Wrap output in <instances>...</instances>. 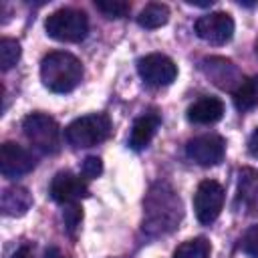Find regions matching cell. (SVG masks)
<instances>
[{
    "label": "cell",
    "mask_w": 258,
    "mask_h": 258,
    "mask_svg": "<svg viewBox=\"0 0 258 258\" xmlns=\"http://www.w3.org/2000/svg\"><path fill=\"white\" fill-rule=\"evenodd\" d=\"M167 20H169V8L165 4H159V2L147 4L137 16V24L143 28H149V30L163 26Z\"/></svg>",
    "instance_id": "obj_18"
},
{
    "label": "cell",
    "mask_w": 258,
    "mask_h": 258,
    "mask_svg": "<svg viewBox=\"0 0 258 258\" xmlns=\"http://www.w3.org/2000/svg\"><path fill=\"white\" fill-rule=\"evenodd\" d=\"M95 8L99 12H103L107 18H123L129 14L131 4L125 0H97Z\"/></svg>",
    "instance_id": "obj_21"
},
{
    "label": "cell",
    "mask_w": 258,
    "mask_h": 258,
    "mask_svg": "<svg viewBox=\"0 0 258 258\" xmlns=\"http://www.w3.org/2000/svg\"><path fill=\"white\" fill-rule=\"evenodd\" d=\"M234 97V105L238 111H250L258 105V77H250L244 79L238 89L232 93Z\"/></svg>",
    "instance_id": "obj_17"
},
{
    "label": "cell",
    "mask_w": 258,
    "mask_h": 258,
    "mask_svg": "<svg viewBox=\"0 0 258 258\" xmlns=\"http://www.w3.org/2000/svg\"><path fill=\"white\" fill-rule=\"evenodd\" d=\"M10 258H34V252H32L30 246H20Z\"/></svg>",
    "instance_id": "obj_25"
},
{
    "label": "cell",
    "mask_w": 258,
    "mask_h": 258,
    "mask_svg": "<svg viewBox=\"0 0 258 258\" xmlns=\"http://www.w3.org/2000/svg\"><path fill=\"white\" fill-rule=\"evenodd\" d=\"M248 151H250L252 155H258V127L254 129V133H252L250 139H248Z\"/></svg>",
    "instance_id": "obj_26"
},
{
    "label": "cell",
    "mask_w": 258,
    "mask_h": 258,
    "mask_svg": "<svg viewBox=\"0 0 258 258\" xmlns=\"http://www.w3.org/2000/svg\"><path fill=\"white\" fill-rule=\"evenodd\" d=\"M40 79L52 93H71L83 79V64L71 52L52 50L40 60Z\"/></svg>",
    "instance_id": "obj_2"
},
{
    "label": "cell",
    "mask_w": 258,
    "mask_h": 258,
    "mask_svg": "<svg viewBox=\"0 0 258 258\" xmlns=\"http://www.w3.org/2000/svg\"><path fill=\"white\" fill-rule=\"evenodd\" d=\"M22 131L32 147L52 155L60 149V127L58 123L44 113H30L22 121Z\"/></svg>",
    "instance_id": "obj_5"
},
{
    "label": "cell",
    "mask_w": 258,
    "mask_h": 258,
    "mask_svg": "<svg viewBox=\"0 0 258 258\" xmlns=\"http://www.w3.org/2000/svg\"><path fill=\"white\" fill-rule=\"evenodd\" d=\"M185 153L198 165L212 167V165H218L224 159L226 143H224V139L220 135L206 133V135H198V137L189 139L185 143Z\"/></svg>",
    "instance_id": "obj_8"
},
{
    "label": "cell",
    "mask_w": 258,
    "mask_h": 258,
    "mask_svg": "<svg viewBox=\"0 0 258 258\" xmlns=\"http://www.w3.org/2000/svg\"><path fill=\"white\" fill-rule=\"evenodd\" d=\"M111 135V119L105 113H91L75 119L64 127V139L75 149L93 147Z\"/></svg>",
    "instance_id": "obj_3"
},
{
    "label": "cell",
    "mask_w": 258,
    "mask_h": 258,
    "mask_svg": "<svg viewBox=\"0 0 258 258\" xmlns=\"http://www.w3.org/2000/svg\"><path fill=\"white\" fill-rule=\"evenodd\" d=\"M32 206V196L26 187L22 185H10L2 191V198H0V208H2V214L4 216H12V218H18V216H24Z\"/></svg>",
    "instance_id": "obj_14"
},
{
    "label": "cell",
    "mask_w": 258,
    "mask_h": 258,
    "mask_svg": "<svg viewBox=\"0 0 258 258\" xmlns=\"http://www.w3.org/2000/svg\"><path fill=\"white\" fill-rule=\"evenodd\" d=\"M159 123H161V119L157 113H145L139 119H135V123L131 127V135H129V147L135 151L145 149L149 145V141L153 139Z\"/></svg>",
    "instance_id": "obj_15"
},
{
    "label": "cell",
    "mask_w": 258,
    "mask_h": 258,
    "mask_svg": "<svg viewBox=\"0 0 258 258\" xmlns=\"http://www.w3.org/2000/svg\"><path fill=\"white\" fill-rule=\"evenodd\" d=\"M238 194H240V200L252 212H258V171L256 169H250V167L240 169Z\"/></svg>",
    "instance_id": "obj_16"
},
{
    "label": "cell",
    "mask_w": 258,
    "mask_h": 258,
    "mask_svg": "<svg viewBox=\"0 0 258 258\" xmlns=\"http://www.w3.org/2000/svg\"><path fill=\"white\" fill-rule=\"evenodd\" d=\"M194 30L202 40L220 46V44H226L232 38L234 20L226 12H210V14H204L196 20Z\"/></svg>",
    "instance_id": "obj_9"
},
{
    "label": "cell",
    "mask_w": 258,
    "mask_h": 258,
    "mask_svg": "<svg viewBox=\"0 0 258 258\" xmlns=\"http://www.w3.org/2000/svg\"><path fill=\"white\" fill-rule=\"evenodd\" d=\"M137 73L151 87H167L175 81L177 67L169 56L161 52H151L137 60Z\"/></svg>",
    "instance_id": "obj_6"
},
{
    "label": "cell",
    "mask_w": 258,
    "mask_h": 258,
    "mask_svg": "<svg viewBox=\"0 0 258 258\" xmlns=\"http://www.w3.org/2000/svg\"><path fill=\"white\" fill-rule=\"evenodd\" d=\"M81 171H83V175L89 177V179L99 177L101 171H103V163H101V159H99L97 155H89V157L83 159V167H81Z\"/></svg>",
    "instance_id": "obj_24"
},
{
    "label": "cell",
    "mask_w": 258,
    "mask_h": 258,
    "mask_svg": "<svg viewBox=\"0 0 258 258\" xmlns=\"http://www.w3.org/2000/svg\"><path fill=\"white\" fill-rule=\"evenodd\" d=\"M181 218V204L173 189L165 183H155L145 200L143 230L151 234L169 232Z\"/></svg>",
    "instance_id": "obj_1"
},
{
    "label": "cell",
    "mask_w": 258,
    "mask_h": 258,
    "mask_svg": "<svg viewBox=\"0 0 258 258\" xmlns=\"http://www.w3.org/2000/svg\"><path fill=\"white\" fill-rule=\"evenodd\" d=\"M202 71L222 89H230L232 93L238 89V85L242 83V77L238 73V69L226 60V58H220V56H210L202 62Z\"/></svg>",
    "instance_id": "obj_12"
},
{
    "label": "cell",
    "mask_w": 258,
    "mask_h": 258,
    "mask_svg": "<svg viewBox=\"0 0 258 258\" xmlns=\"http://www.w3.org/2000/svg\"><path fill=\"white\" fill-rule=\"evenodd\" d=\"M48 194L56 204L69 206V204H77L79 200H83L89 194V187L85 179H81L79 175L71 171H58L50 181Z\"/></svg>",
    "instance_id": "obj_11"
},
{
    "label": "cell",
    "mask_w": 258,
    "mask_h": 258,
    "mask_svg": "<svg viewBox=\"0 0 258 258\" xmlns=\"http://www.w3.org/2000/svg\"><path fill=\"white\" fill-rule=\"evenodd\" d=\"M34 167V157L28 149L14 141H6L0 147V171L4 177H20Z\"/></svg>",
    "instance_id": "obj_10"
},
{
    "label": "cell",
    "mask_w": 258,
    "mask_h": 258,
    "mask_svg": "<svg viewBox=\"0 0 258 258\" xmlns=\"http://www.w3.org/2000/svg\"><path fill=\"white\" fill-rule=\"evenodd\" d=\"M224 208V187L214 179H204L194 196V210L200 224H212Z\"/></svg>",
    "instance_id": "obj_7"
},
{
    "label": "cell",
    "mask_w": 258,
    "mask_h": 258,
    "mask_svg": "<svg viewBox=\"0 0 258 258\" xmlns=\"http://www.w3.org/2000/svg\"><path fill=\"white\" fill-rule=\"evenodd\" d=\"M44 30L58 42H81L89 32V18L77 8H58L48 14Z\"/></svg>",
    "instance_id": "obj_4"
},
{
    "label": "cell",
    "mask_w": 258,
    "mask_h": 258,
    "mask_svg": "<svg viewBox=\"0 0 258 258\" xmlns=\"http://www.w3.org/2000/svg\"><path fill=\"white\" fill-rule=\"evenodd\" d=\"M240 250L250 256V258H258V224L256 226H250L242 238H240Z\"/></svg>",
    "instance_id": "obj_22"
},
{
    "label": "cell",
    "mask_w": 258,
    "mask_h": 258,
    "mask_svg": "<svg viewBox=\"0 0 258 258\" xmlns=\"http://www.w3.org/2000/svg\"><path fill=\"white\" fill-rule=\"evenodd\" d=\"M62 220H64V226H67V230L73 234V232L79 228L81 220H83V210L79 208V204H69V206H64V212H62Z\"/></svg>",
    "instance_id": "obj_23"
},
{
    "label": "cell",
    "mask_w": 258,
    "mask_h": 258,
    "mask_svg": "<svg viewBox=\"0 0 258 258\" xmlns=\"http://www.w3.org/2000/svg\"><path fill=\"white\" fill-rule=\"evenodd\" d=\"M173 258H210V242L206 238H191L179 244Z\"/></svg>",
    "instance_id": "obj_19"
},
{
    "label": "cell",
    "mask_w": 258,
    "mask_h": 258,
    "mask_svg": "<svg viewBox=\"0 0 258 258\" xmlns=\"http://www.w3.org/2000/svg\"><path fill=\"white\" fill-rule=\"evenodd\" d=\"M44 258H67L58 248H54V246H50V248H46V252H44Z\"/></svg>",
    "instance_id": "obj_27"
},
{
    "label": "cell",
    "mask_w": 258,
    "mask_h": 258,
    "mask_svg": "<svg viewBox=\"0 0 258 258\" xmlns=\"http://www.w3.org/2000/svg\"><path fill=\"white\" fill-rule=\"evenodd\" d=\"M224 115V103L216 97H202L187 107V121L196 125H212Z\"/></svg>",
    "instance_id": "obj_13"
},
{
    "label": "cell",
    "mask_w": 258,
    "mask_h": 258,
    "mask_svg": "<svg viewBox=\"0 0 258 258\" xmlns=\"http://www.w3.org/2000/svg\"><path fill=\"white\" fill-rule=\"evenodd\" d=\"M20 58V44L14 38H2L0 40V67L2 71L12 69Z\"/></svg>",
    "instance_id": "obj_20"
}]
</instances>
